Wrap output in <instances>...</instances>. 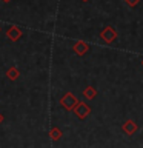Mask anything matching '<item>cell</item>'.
I'll use <instances>...</instances> for the list:
<instances>
[{
  "label": "cell",
  "mask_w": 143,
  "mask_h": 148,
  "mask_svg": "<svg viewBox=\"0 0 143 148\" xmlns=\"http://www.w3.org/2000/svg\"><path fill=\"white\" fill-rule=\"evenodd\" d=\"M83 96H85V99L91 100V99H94V97L97 96V90L94 86H86L85 91H83Z\"/></svg>",
  "instance_id": "cell-7"
},
{
  "label": "cell",
  "mask_w": 143,
  "mask_h": 148,
  "mask_svg": "<svg viewBox=\"0 0 143 148\" xmlns=\"http://www.w3.org/2000/svg\"><path fill=\"white\" fill-rule=\"evenodd\" d=\"M125 2H126V5H128V6L134 8V6H137V5L140 3V0H125Z\"/></svg>",
  "instance_id": "cell-10"
},
{
  "label": "cell",
  "mask_w": 143,
  "mask_h": 148,
  "mask_svg": "<svg viewBox=\"0 0 143 148\" xmlns=\"http://www.w3.org/2000/svg\"><path fill=\"white\" fill-rule=\"evenodd\" d=\"M100 37L105 43H112L117 39V31L114 29V26H106L103 31L100 32Z\"/></svg>",
  "instance_id": "cell-2"
},
{
  "label": "cell",
  "mask_w": 143,
  "mask_h": 148,
  "mask_svg": "<svg viewBox=\"0 0 143 148\" xmlns=\"http://www.w3.org/2000/svg\"><path fill=\"white\" fill-rule=\"evenodd\" d=\"M82 2H89V0H82Z\"/></svg>",
  "instance_id": "cell-12"
},
{
  "label": "cell",
  "mask_w": 143,
  "mask_h": 148,
  "mask_svg": "<svg viewBox=\"0 0 143 148\" xmlns=\"http://www.w3.org/2000/svg\"><path fill=\"white\" fill-rule=\"evenodd\" d=\"M74 111V114L77 116L78 119H86L88 116H89V113H91V108L88 106L86 103H83V102H78V103L76 105V108L72 110Z\"/></svg>",
  "instance_id": "cell-3"
},
{
  "label": "cell",
  "mask_w": 143,
  "mask_h": 148,
  "mask_svg": "<svg viewBox=\"0 0 143 148\" xmlns=\"http://www.w3.org/2000/svg\"><path fill=\"white\" fill-rule=\"evenodd\" d=\"M6 76L11 79V80H17V77H18V69H16V68H9L8 73H6Z\"/></svg>",
  "instance_id": "cell-9"
},
{
  "label": "cell",
  "mask_w": 143,
  "mask_h": 148,
  "mask_svg": "<svg viewBox=\"0 0 143 148\" xmlns=\"http://www.w3.org/2000/svg\"><path fill=\"white\" fill-rule=\"evenodd\" d=\"M49 137L51 139H52V140L55 142V140H59V139L60 137H62V131H60V130L59 128H52V130H51V131H49Z\"/></svg>",
  "instance_id": "cell-8"
},
{
  "label": "cell",
  "mask_w": 143,
  "mask_h": 148,
  "mask_svg": "<svg viewBox=\"0 0 143 148\" xmlns=\"http://www.w3.org/2000/svg\"><path fill=\"white\" fill-rule=\"evenodd\" d=\"M142 65H143V59H142Z\"/></svg>",
  "instance_id": "cell-14"
},
{
  "label": "cell",
  "mask_w": 143,
  "mask_h": 148,
  "mask_svg": "<svg viewBox=\"0 0 143 148\" xmlns=\"http://www.w3.org/2000/svg\"><path fill=\"white\" fill-rule=\"evenodd\" d=\"M60 103H62V106L65 110H74L76 108V105L78 103V100H77V97L71 94V92H66L63 97H62V100H60Z\"/></svg>",
  "instance_id": "cell-1"
},
{
  "label": "cell",
  "mask_w": 143,
  "mask_h": 148,
  "mask_svg": "<svg viewBox=\"0 0 143 148\" xmlns=\"http://www.w3.org/2000/svg\"><path fill=\"white\" fill-rule=\"evenodd\" d=\"M72 49H74V53H76L77 56H83V54H86L88 51H89V45H88L86 42L78 40L77 43L72 46Z\"/></svg>",
  "instance_id": "cell-4"
},
{
  "label": "cell",
  "mask_w": 143,
  "mask_h": 148,
  "mask_svg": "<svg viewBox=\"0 0 143 148\" xmlns=\"http://www.w3.org/2000/svg\"><path fill=\"white\" fill-rule=\"evenodd\" d=\"M3 2H9V0H3Z\"/></svg>",
  "instance_id": "cell-13"
},
{
  "label": "cell",
  "mask_w": 143,
  "mask_h": 148,
  "mask_svg": "<svg viewBox=\"0 0 143 148\" xmlns=\"http://www.w3.org/2000/svg\"><path fill=\"white\" fill-rule=\"evenodd\" d=\"M123 131L126 133V134H129V136H131V134H134L137 131V123L134 122V120H126V122L123 123Z\"/></svg>",
  "instance_id": "cell-6"
},
{
  "label": "cell",
  "mask_w": 143,
  "mask_h": 148,
  "mask_svg": "<svg viewBox=\"0 0 143 148\" xmlns=\"http://www.w3.org/2000/svg\"><path fill=\"white\" fill-rule=\"evenodd\" d=\"M3 122V116H2V113H0V123Z\"/></svg>",
  "instance_id": "cell-11"
},
{
  "label": "cell",
  "mask_w": 143,
  "mask_h": 148,
  "mask_svg": "<svg viewBox=\"0 0 143 148\" xmlns=\"http://www.w3.org/2000/svg\"><path fill=\"white\" fill-rule=\"evenodd\" d=\"M6 36H8V39H11L12 42H17L22 37V31L18 29L17 26H11V28H8Z\"/></svg>",
  "instance_id": "cell-5"
}]
</instances>
